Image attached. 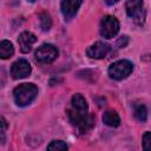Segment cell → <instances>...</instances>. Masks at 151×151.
I'll list each match as a JSON object with an SVG mask.
<instances>
[{
  "label": "cell",
  "mask_w": 151,
  "mask_h": 151,
  "mask_svg": "<svg viewBox=\"0 0 151 151\" xmlns=\"http://www.w3.org/2000/svg\"><path fill=\"white\" fill-rule=\"evenodd\" d=\"M67 117L70 123L80 132L86 133L94 125V117L88 111H78L74 109L67 110Z\"/></svg>",
  "instance_id": "1"
},
{
  "label": "cell",
  "mask_w": 151,
  "mask_h": 151,
  "mask_svg": "<svg viewBox=\"0 0 151 151\" xmlns=\"http://www.w3.org/2000/svg\"><path fill=\"white\" fill-rule=\"evenodd\" d=\"M38 94V87L32 83H24L13 90L14 101L18 106H27L31 104Z\"/></svg>",
  "instance_id": "2"
},
{
  "label": "cell",
  "mask_w": 151,
  "mask_h": 151,
  "mask_svg": "<svg viewBox=\"0 0 151 151\" xmlns=\"http://www.w3.org/2000/svg\"><path fill=\"white\" fill-rule=\"evenodd\" d=\"M133 71V65L131 61L129 60H118L113 64L110 65L107 72L110 78L114 79V80H123L125 78H127Z\"/></svg>",
  "instance_id": "3"
},
{
  "label": "cell",
  "mask_w": 151,
  "mask_h": 151,
  "mask_svg": "<svg viewBox=\"0 0 151 151\" xmlns=\"http://www.w3.org/2000/svg\"><path fill=\"white\" fill-rule=\"evenodd\" d=\"M100 35L105 39H111L119 32V21L113 15H105L100 20Z\"/></svg>",
  "instance_id": "4"
},
{
  "label": "cell",
  "mask_w": 151,
  "mask_h": 151,
  "mask_svg": "<svg viewBox=\"0 0 151 151\" xmlns=\"http://www.w3.org/2000/svg\"><path fill=\"white\" fill-rule=\"evenodd\" d=\"M126 14L133 19L134 22L142 25L145 20V12L143 8V0H127L125 4Z\"/></svg>",
  "instance_id": "5"
},
{
  "label": "cell",
  "mask_w": 151,
  "mask_h": 151,
  "mask_svg": "<svg viewBox=\"0 0 151 151\" xmlns=\"http://www.w3.org/2000/svg\"><path fill=\"white\" fill-rule=\"evenodd\" d=\"M35 60L40 64H50L58 57V50L51 44H42L35 51Z\"/></svg>",
  "instance_id": "6"
},
{
  "label": "cell",
  "mask_w": 151,
  "mask_h": 151,
  "mask_svg": "<svg viewBox=\"0 0 151 151\" xmlns=\"http://www.w3.org/2000/svg\"><path fill=\"white\" fill-rule=\"evenodd\" d=\"M32 67L26 59H18L11 66V76L13 79H22L31 74Z\"/></svg>",
  "instance_id": "7"
},
{
  "label": "cell",
  "mask_w": 151,
  "mask_h": 151,
  "mask_svg": "<svg viewBox=\"0 0 151 151\" xmlns=\"http://www.w3.org/2000/svg\"><path fill=\"white\" fill-rule=\"evenodd\" d=\"M110 50H111V46L107 42L97 41L86 50V54H87V57H90L92 59H101L107 55Z\"/></svg>",
  "instance_id": "8"
},
{
  "label": "cell",
  "mask_w": 151,
  "mask_h": 151,
  "mask_svg": "<svg viewBox=\"0 0 151 151\" xmlns=\"http://www.w3.org/2000/svg\"><path fill=\"white\" fill-rule=\"evenodd\" d=\"M83 0H61L60 9L65 20H71L78 12Z\"/></svg>",
  "instance_id": "9"
},
{
  "label": "cell",
  "mask_w": 151,
  "mask_h": 151,
  "mask_svg": "<svg viewBox=\"0 0 151 151\" xmlns=\"http://www.w3.org/2000/svg\"><path fill=\"white\" fill-rule=\"evenodd\" d=\"M37 41V37L31 32H22L18 38V44L22 53H28L32 50V45Z\"/></svg>",
  "instance_id": "10"
},
{
  "label": "cell",
  "mask_w": 151,
  "mask_h": 151,
  "mask_svg": "<svg viewBox=\"0 0 151 151\" xmlns=\"http://www.w3.org/2000/svg\"><path fill=\"white\" fill-rule=\"evenodd\" d=\"M103 123L110 127H117L120 124V118L116 111L109 110L103 114Z\"/></svg>",
  "instance_id": "11"
},
{
  "label": "cell",
  "mask_w": 151,
  "mask_h": 151,
  "mask_svg": "<svg viewBox=\"0 0 151 151\" xmlns=\"http://www.w3.org/2000/svg\"><path fill=\"white\" fill-rule=\"evenodd\" d=\"M71 104H72V109H74V110H78V111H88L87 101L85 100V98L80 93L73 94V97L71 99Z\"/></svg>",
  "instance_id": "12"
},
{
  "label": "cell",
  "mask_w": 151,
  "mask_h": 151,
  "mask_svg": "<svg viewBox=\"0 0 151 151\" xmlns=\"http://www.w3.org/2000/svg\"><path fill=\"white\" fill-rule=\"evenodd\" d=\"M13 54H14L13 44L8 40H2L0 42V58L1 59H8Z\"/></svg>",
  "instance_id": "13"
},
{
  "label": "cell",
  "mask_w": 151,
  "mask_h": 151,
  "mask_svg": "<svg viewBox=\"0 0 151 151\" xmlns=\"http://www.w3.org/2000/svg\"><path fill=\"white\" fill-rule=\"evenodd\" d=\"M133 116L137 120L144 123L147 118V110L143 104H134L133 105Z\"/></svg>",
  "instance_id": "14"
},
{
  "label": "cell",
  "mask_w": 151,
  "mask_h": 151,
  "mask_svg": "<svg viewBox=\"0 0 151 151\" xmlns=\"http://www.w3.org/2000/svg\"><path fill=\"white\" fill-rule=\"evenodd\" d=\"M39 20H40V27H41L42 31L46 32V31H48L51 28V26H52V19H51V17H50L48 13H46V12L40 13L39 14Z\"/></svg>",
  "instance_id": "15"
},
{
  "label": "cell",
  "mask_w": 151,
  "mask_h": 151,
  "mask_svg": "<svg viewBox=\"0 0 151 151\" xmlns=\"http://www.w3.org/2000/svg\"><path fill=\"white\" fill-rule=\"evenodd\" d=\"M67 149H68L67 144L64 143L63 140H52L47 145V150H50V151H64Z\"/></svg>",
  "instance_id": "16"
},
{
  "label": "cell",
  "mask_w": 151,
  "mask_h": 151,
  "mask_svg": "<svg viewBox=\"0 0 151 151\" xmlns=\"http://www.w3.org/2000/svg\"><path fill=\"white\" fill-rule=\"evenodd\" d=\"M143 149L151 150V132H145L143 136Z\"/></svg>",
  "instance_id": "17"
},
{
  "label": "cell",
  "mask_w": 151,
  "mask_h": 151,
  "mask_svg": "<svg viewBox=\"0 0 151 151\" xmlns=\"http://www.w3.org/2000/svg\"><path fill=\"white\" fill-rule=\"evenodd\" d=\"M126 44H127V37H122V38L118 40V42H117V45H118L119 47H125Z\"/></svg>",
  "instance_id": "18"
},
{
  "label": "cell",
  "mask_w": 151,
  "mask_h": 151,
  "mask_svg": "<svg viewBox=\"0 0 151 151\" xmlns=\"http://www.w3.org/2000/svg\"><path fill=\"white\" fill-rule=\"evenodd\" d=\"M119 0H105V2L107 4V5H113V4H116V2H118Z\"/></svg>",
  "instance_id": "19"
},
{
  "label": "cell",
  "mask_w": 151,
  "mask_h": 151,
  "mask_svg": "<svg viewBox=\"0 0 151 151\" xmlns=\"http://www.w3.org/2000/svg\"><path fill=\"white\" fill-rule=\"evenodd\" d=\"M28 1H29V2H35L37 0H28Z\"/></svg>",
  "instance_id": "20"
}]
</instances>
